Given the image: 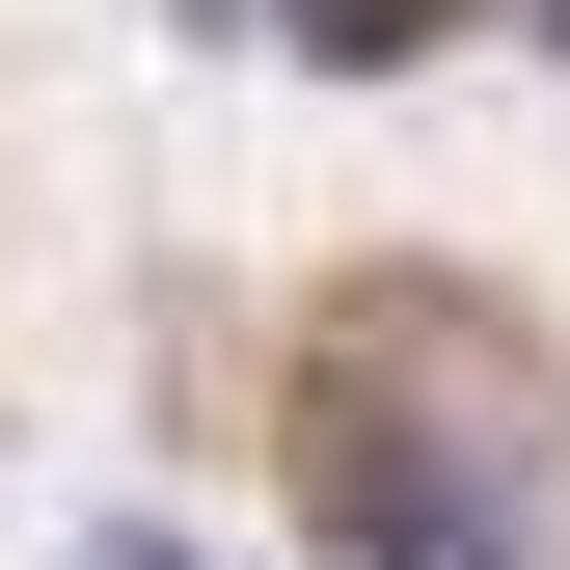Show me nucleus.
Listing matches in <instances>:
<instances>
[{
    "label": "nucleus",
    "mask_w": 570,
    "mask_h": 570,
    "mask_svg": "<svg viewBox=\"0 0 570 570\" xmlns=\"http://www.w3.org/2000/svg\"><path fill=\"white\" fill-rule=\"evenodd\" d=\"M381 570H489V489H381Z\"/></svg>",
    "instance_id": "1"
},
{
    "label": "nucleus",
    "mask_w": 570,
    "mask_h": 570,
    "mask_svg": "<svg viewBox=\"0 0 570 570\" xmlns=\"http://www.w3.org/2000/svg\"><path fill=\"white\" fill-rule=\"evenodd\" d=\"M109 570H190V543H109Z\"/></svg>",
    "instance_id": "2"
}]
</instances>
